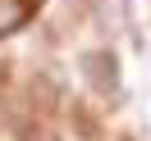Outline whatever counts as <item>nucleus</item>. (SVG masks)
I'll list each match as a JSON object with an SVG mask.
<instances>
[{
    "label": "nucleus",
    "mask_w": 151,
    "mask_h": 141,
    "mask_svg": "<svg viewBox=\"0 0 151 141\" xmlns=\"http://www.w3.org/2000/svg\"><path fill=\"white\" fill-rule=\"evenodd\" d=\"M78 73H83V82L92 86L96 96H119V59H114V50H83L78 55Z\"/></svg>",
    "instance_id": "1"
},
{
    "label": "nucleus",
    "mask_w": 151,
    "mask_h": 141,
    "mask_svg": "<svg viewBox=\"0 0 151 141\" xmlns=\"http://www.w3.org/2000/svg\"><path fill=\"white\" fill-rule=\"evenodd\" d=\"M28 23V0H0V37H9Z\"/></svg>",
    "instance_id": "3"
},
{
    "label": "nucleus",
    "mask_w": 151,
    "mask_h": 141,
    "mask_svg": "<svg viewBox=\"0 0 151 141\" xmlns=\"http://www.w3.org/2000/svg\"><path fill=\"white\" fill-rule=\"evenodd\" d=\"M124 23H128V0H96V28H101V37H110Z\"/></svg>",
    "instance_id": "2"
}]
</instances>
